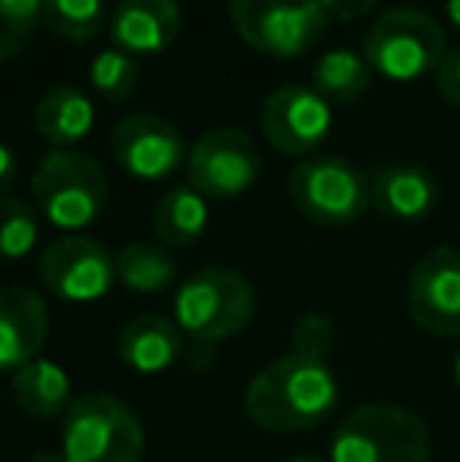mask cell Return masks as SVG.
Here are the masks:
<instances>
[{"label":"cell","instance_id":"cell-1","mask_svg":"<svg viewBox=\"0 0 460 462\" xmlns=\"http://www.w3.org/2000/svg\"><path fill=\"white\" fill-rule=\"evenodd\" d=\"M341 383L328 359L303 353H284L268 362L249 381L243 409L258 428L275 434H294L315 428L338 409Z\"/></svg>","mask_w":460,"mask_h":462},{"label":"cell","instance_id":"cell-2","mask_svg":"<svg viewBox=\"0 0 460 462\" xmlns=\"http://www.w3.org/2000/svg\"><path fill=\"white\" fill-rule=\"evenodd\" d=\"M426 421L398 402H366L341 419L328 462H429Z\"/></svg>","mask_w":460,"mask_h":462},{"label":"cell","instance_id":"cell-3","mask_svg":"<svg viewBox=\"0 0 460 462\" xmlns=\"http://www.w3.org/2000/svg\"><path fill=\"white\" fill-rule=\"evenodd\" d=\"M61 453L67 462H142L146 428L120 396H76L63 412Z\"/></svg>","mask_w":460,"mask_h":462},{"label":"cell","instance_id":"cell-4","mask_svg":"<svg viewBox=\"0 0 460 462\" xmlns=\"http://www.w3.org/2000/svg\"><path fill=\"white\" fill-rule=\"evenodd\" d=\"M32 199L57 230L80 233L108 205V177L99 161L73 148H51L32 173Z\"/></svg>","mask_w":460,"mask_h":462},{"label":"cell","instance_id":"cell-5","mask_svg":"<svg viewBox=\"0 0 460 462\" xmlns=\"http://www.w3.org/2000/svg\"><path fill=\"white\" fill-rule=\"evenodd\" d=\"M445 54L448 42L442 23L417 6L385 10L362 38V57L372 73L391 82H413L436 73Z\"/></svg>","mask_w":460,"mask_h":462},{"label":"cell","instance_id":"cell-6","mask_svg":"<svg viewBox=\"0 0 460 462\" xmlns=\"http://www.w3.org/2000/svg\"><path fill=\"white\" fill-rule=\"evenodd\" d=\"M256 315V290L233 268H202L186 277L174 296V324L196 343L237 337Z\"/></svg>","mask_w":460,"mask_h":462},{"label":"cell","instance_id":"cell-7","mask_svg":"<svg viewBox=\"0 0 460 462\" xmlns=\"http://www.w3.org/2000/svg\"><path fill=\"white\" fill-rule=\"evenodd\" d=\"M290 205L315 226H347L372 205V183L338 154H315L290 171Z\"/></svg>","mask_w":460,"mask_h":462},{"label":"cell","instance_id":"cell-8","mask_svg":"<svg viewBox=\"0 0 460 462\" xmlns=\"http://www.w3.org/2000/svg\"><path fill=\"white\" fill-rule=\"evenodd\" d=\"M228 16L243 44L277 60L303 57L328 29L319 0H228Z\"/></svg>","mask_w":460,"mask_h":462},{"label":"cell","instance_id":"cell-9","mask_svg":"<svg viewBox=\"0 0 460 462\" xmlns=\"http://www.w3.org/2000/svg\"><path fill=\"white\" fill-rule=\"evenodd\" d=\"M258 148L239 126H215L186 152V180L205 199H239L258 180Z\"/></svg>","mask_w":460,"mask_h":462},{"label":"cell","instance_id":"cell-10","mask_svg":"<svg viewBox=\"0 0 460 462\" xmlns=\"http://www.w3.org/2000/svg\"><path fill=\"white\" fill-rule=\"evenodd\" d=\"M38 274L51 296L63 302H95L117 283V255L99 239L67 233L42 252Z\"/></svg>","mask_w":460,"mask_h":462},{"label":"cell","instance_id":"cell-11","mask_svg":"<svg viewBox=\"0 0 460 462\" xmlns=\"http://www.w3.org/2000/svg\"><path fill=\"white\" fill-rule=\"evenodd\" d=\"M407 309L423 330L460 340V249L438 245L413 264Z\"/></svg>","mask_w":460,"mask_h":462},{"label":"cell","instance_id":"cell-12","mask_svg":"<svg viewBox=\"0 0 460 462\" xmlns=\"http://www.w3.org/2000/svg\"><path fill=\"white\" fill-rule=\"evenodd\" d=\"M117 164L142 183H161L186 164V145L180 129L158 114H133L111 133Z\"/></svg>","mask_w":460,"mask_h":462},{"label":"cell","instance_id":"cell-13","mask_svg":"<svg viewBox=\"0 0 460 462\" xmlns=\"http://www.w3.org/2000/svg\"><path fill=\"white\" fill-rule=\"evenodd\" d=\"M262 133L281 154H313L332 133V104L315 88L281 86L262 104Z\"/></svg>","mask_w":460,"mask_h":462},{"label":"cell","instance_id":"cell-14","mask_svg":"<svg viewBox=\"0 0 460 462\" xmlns=\"http://www.w3.org/2000/svg\"><path fill=\"white\" fill-rule=\"evenodd\" d=\"M51 311L29 286H0V371H19L42 356Z\"/></svg>","mask_w":460,"mask_h":462},{"label":"cell","instance_id":"cell-15","mask_svg":"<svg viewBox=\"0 0 460 462\" xmlns=\"http://www.w3.org/2000/svg\"><path fill=\"white\" fill-rule=\"evenodd\" d=\"M180 35L177 0H120L111 16V42L127 54H161Z\"/></svg>","mask_w":460,"mask_h":462},{"label":"cell","instance_id":"cell-16","mask_svg":"<svg viewBox=\"0 0 460 462\" xmlns=\"http://www.w3.org/2000/svg\"><path fill=\"white\" fill-rule=\"evenodd\" d=\"M442 189L423 164L381 167L372 180V205L398 224H417L436 211Z\"/></svg>","mask_w":460,"mask_h":462},{"label":"cell","instance_id":"cell-17","mask_svg":"<svg viewBox=\"0 0 460 462\" xmlns=\"http://www.w3.org/2000/svg\"><path fill=\"white\" fill-rule=\"evenodd\" d=\"M183 334L174 324V318L164 315H136L123 324L117 337V353L123 365H129L139 374H161L177 362Z\"/></svg>","mask_w":460,"mask_h":462},{"label":"cell","instance_id":"cell-18","mask_svg":"<svg viewBox=\"0 0 460 462\" xmlns=\"http://www.w3.org/2000/svg\"><path fill=\"white\" fill-rule=\"evenodd\" d=\"M95 104L73 86H54L35 104V129L48 145L73 148L92 133Z\"/></svg>","mask_w":460,"mask_h":462},{"label":"cell","instance_id":"cell-19","mask_svg":"<svg viewBox=\"0 0 460 462\" xmlns=\"http://www.w3.org/2000/svg\"><path fill=\"white\" fill-rule=\"evenodd\" d=\"M13 400L29 419L48 421L73 406V381L57 362L42 359L13 371Z\"/></svg>","mask_w":460,"mask_h":462},{"label":"cell","instance_id":"cell-20","mask_svg":"<svg viewBox=\"0 0 460 462\" xmlns=\"http://www.w3.org/2000/svg\"><path fill=\"white\" fill-rule=\"evenodd\" d=\"M152 230L167 249H190L209 230V199L192 186H174L158 199Z\"/></svg>","mask_w":460,"mask_h":462},{"label":"cell","instance_id":"cell-21","mask_svg":"<svg viewBox=\"0 0 460 462\" xmlns=\"http://www.w3.org/2000/svg\"><path fill=\"white\" fill-rule=\"evenodd\" d=\"M372 86V67L362 54H353L347 48L328 51L313 69V88L315 95L325 97L332 107H347L356 104Z\"/></svg>","mask_w":460,"mask_h":462},{"label":"cell","instance_id":"cell-22","mask_svg":"<svg viewBox=\"0 0 460 462\" xmlns=\"http://www.w3.org/2000/svg\"><path fill=\"white\" fill-rule=\"evenodd\" d=\"M117 280L142 296L164 292L177 280V262L161 243H129L117 255Z\"/></svg>","mask_w":460,"mask_h":462},{"label":"cell","instance_id":"cell-23","mask_svg":"<svg viewBox=\"0 0 460 462\" xmlns=\"http://www.w3.org/2000/svg\"><path fill=\"white\" fill-rule=\"evenodd\" d=\"M105 23V0H44V25L63 42H92Z\"/></svg>","mask_w":460,"mask_h":462},{"label":"cell","instance_id":"cell-24","mask_svg":"<svg viewBox=\"0 0 460 462\" xmlns=\"http://www.w3.org/2000/svg\"><path fill=\"white\" fill-rule=\"evenodd\" d=\"M89 82H92L95 95L105 101H127L139 82V60L120 48H108L95 54L92 67H89Z\"/></svg>","mask_w":460,"mask_h":462},{"label":"cell","instance_id":"cell-25","mask_svg":"<svg viewBox=\"0 0 460 462\" xmlns=\"http://www.w3.org/2000/svg\"><path fill=\"white\" fill-rule=\"evenodd\" d=\"M38 243V217L23 199L0 195V258H25Z\"/></svg>","mask_w":460,"mask_h":462},{"label":"cell","instance_id":"cell-26","mask_svg":"<svg viewBox=\"0 0 460 462\" xmlns=\"http://www.w3.org/2000/svg\"><path fill=\"white\" fill-rule=\"evenodd\" d=\"M44 23V0H0V60L25 48Z\"/></svg>","mask_w":460,"mask_h":462},{"label":"cell","instance_id":"cell-27","mask_svg":"<svg viewBox=\"0 0 460 462\" xmlns=\"http://www.w3.org/2000/svg\"><path fill=\"white\" fill-rule=\"evenodd\" d=\"M290 349L303 356H315V359H328L334 349V324L325 315H319V311H306L294 324Z\"/></svg>","mask_w":460,"mask_h":462},{"label":"cell","instance_id":"cell-28","mask_svg":"<svg viewBox=\"0 0 460 462\" xmlns=\"http://www.w3.org/2000/svg\"><path fill=\"white\" fill-rule=\"evenodd\" d=\"M436 86H438V95H442L445 101L457 104L460 107V44L457 48H451L448 54H445V60L438 63Z\"/></svg>","mask_w":460,"mask_h":462},{"label":"cell","instance_id":"cell-29","mask_svg":"<svg viewBox=\"0 0 460 462\" xmlns=\"http://www.w3.org/2000/svg\"><path fill=\"white\" fill-rule=\"evenodd\" d=\"M322 10L328 19H338V23H356V19L369 16L375 10L379 0H319Z\"/></svg>","mask_w":460,"mask_h":462},{"label":"cell","instance_id":"cell-30","mask_svg":"<svg viewBox=\"0 0 460 462\" xmlns=\"http://www.w3.org/2000/svg\"><path fill=\"white\" fill-rule=\"evenodd\" d=\"M19 177V158L10 145L0 142V195H10V186Z\"/></svg>","mask_w":460,"mask_h":462},{"label":"cell","instance_id":"cell-31","mask_svg":"<svg viewBox=\"0 0 460 462\" xmlns=\"http://www.w3.org/2000/svg\"><path fill=\"white\" fill-rule=\"evenodd\" d=\"M29 462H67L61 450H38Z\"/></svg>","mask_w":460,"mask_h":462},{"label":"cell","instance_id":"cell-32","mask_svg":"<svg viewBox=\"0 0 460 462\" xmlns=\"http://www.w3.org/2000/svg\"><path fill=\"white\" fill-rule=\"evenodd\" d=\"M448 19L455 23V29H460V0H448Z\"/></svg>","mask_w":460,"mask_h":462},{"label":"cell","instance_id":"cell-33","mask_svg":"<svg viewBox=\"0 0 460 462\" xmlns=\"http://www.w3.org/2000/svg\"><path fill=\"white\" fill-rule=\"evenodd\" d=\"M455 381L460 387V340H457V349H455Z\"/></svg>","mask_w":460,"mask_h":462},{"label":"cell","instance_id":"cell-34","mask_svg":"<svg viewBox=\"0 0 460 462\" xmlns=\"http://www.w3.org/2000/svg\"><path fill=\"white\" fill-rule=\"evenodd\" d=\"M281 462H325V459H319V457H287Z\"/></svg>","mask_w":460,"mask_h":462}]
</instances>
